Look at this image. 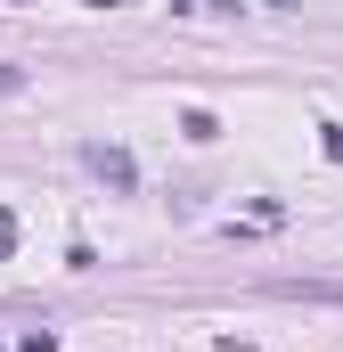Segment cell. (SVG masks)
I'll return each mask as SVG.
<instances>
[{"instance_id": "obj_1", "label": "cell", "mask_w": 343, "mask_h": 352, "mask_svg": "<svg viewBox=\"0 0 343 352\" xmlns=\"http://www.w3.org/2000/svg\"><path fill=\"white\" fill-rule=\"evenodd\" d=\"M90 173L106 180V188H131V180H139V164H131L123 148H90Z\"/></svg>"}, {"instance_id": "obj_5", "label": "cell", "mask_w": 343, "mask_h": 352, "mask_svg": "<svg viewBox=\"0 0 343 352\" xmlns=\"http://www.w3.org/2000/svg\"><path fill=\"white\" fill-rule=\"evenodd\" d=\"M16 82H25V74H16V66H0V90H16Z\"/></svg>"}, {"instance_id": "obj_2", "label": "cell", "mask_w": 343, "mask_h": 352, "mask_svg": "<svg viewBox=\"0 0 343 352\" xmlns=\"http://www.w3.org/2000/svg\"><path fill=\"white\" fill-rule=\"evenodd\" d=\"M16 352H58V336H49V328H33V336H25Z\"/></svg>"}, {"instance_id": "obj_3", "label": "cell", "mask_w": 343, "mask_h": 352, "mask_svg": "<svg viewBox=\"0 0 343 352\" xmlns=\"http://www.w3.org/2000/svg\"><path fill=\"white\" fill-rule=\"evenodd\" d=\"M8 246H16V213H0V254H8Z\"/></svg>"}, {"instance_id": "obj_4", "label": "cell", "mask_w": 343, "mask_h": 352, "mask_svg": "<svg viewBox=\"0 0 343 352\" xmlns=\"http://www.w3.org/2000/svg\"><path fill=\"white\" fill-rule=\"evenodd\" d=\"M327 156H335V164H343V123H327Z\"/></svg>"}, {"instance_id": "obj_6", "label": "cell", "mask_w": 343, "mask_h": 352, "mask_svg": "<svg viewBox=\"0 0 343 352\" xmlns=\"http://www.w3.org/2000/svg\"><path fill=\"white\" fill-rule=\"evenodd\" d=\"M90 8H115V0H90Z\"/></svg>"}]
</instances>
